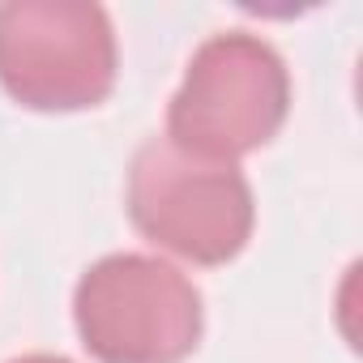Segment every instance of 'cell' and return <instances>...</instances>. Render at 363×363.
<instances>
[{"mask_svg": "<svg viewBox=\"0 0 363 363\" xmlns=\"http://www.w3.org/2000/svg\"><path fill=\"white\" fill-rule=\"evenodd\" d=\"M73 320L99 363H184L201 342L206 308L193 278L175 265L111 252L77 278Z\"/></svg>", "mask_w": 363, "mask_h": 363, "instance_id": "obj_3", "label": "cell"}, {"mask_svg": "<svg viewBox=\"0 0 363 363\" xmlns=\"http://www.w3.org/2000/svg\"><path fill=\"white\" fill-rule=\"evenodd\" d=\"M128 218L154 244L193 265L235 261L257 227L252 184L235 162L175 150L167 137L137 145L128 162Z\"/></svg>", "mask_w": 363, "mask_h": 363, "instance_id": "obj_2", "label": "cell"}, {"mask_svg": "<svg viewBox=\"0 0 363 363\" xmlns=\"http://www.w3.org/2000/svg\"><path fill=\"white\" fill-rule=\"evenodd\" d=\"M13 363H73V359H65V354H22Z\"/></svg>", "mask_w": 363, "mask_h": 363, "instance_id": "obj_5", "label": "cell"}, {"mask_svg": "<svg viewBox=\"0 0 363 363\" xmlns=\"http://www.w3.org/2000/svg\"><path fill=\"white\" fill-rule=\"evenodd\" d=\"M116 30L90 0H5L0 86L30 111H86L116 90Z\"/></svg>", "mask_w": 363, "mask_h": 363, "instance_id": "obj_4", "label": "cell"}, {"mask_svg": "<svg viewBox=\"0 0 363 363\" xmlns=\"http://www.w3.org/2000/svg\"><path fill=\"white\" fill-rule=\"evenodd\" d=\"M291 111L286 60L248 30L210 35L171 94L167 141L193 158L235 162L278 137Z\"/></svg>", "mask_w": 363, "mask_h": 363, "instance_id": "obj_1", "label": "cell"}]
</instances>
